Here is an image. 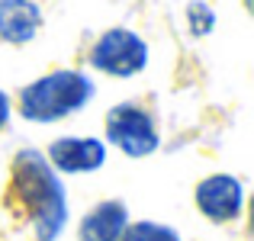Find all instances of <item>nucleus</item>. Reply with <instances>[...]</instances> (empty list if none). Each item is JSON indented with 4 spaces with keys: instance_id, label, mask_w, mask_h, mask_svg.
I'll use <instances>...</instances> for the list:
<instances>
[{
    "instance_id": "nucleus-1",
    "label": "nucleus",
    "mask_w": 254,
    "mask_h": 241,
    "mask_svg": "<svg viewBox=\"0 0 254 241\" xmlns=\"http://www.w3.org/2000/svg\"><path fill=\"white\" fill-rule=\"evenodd\" d=\"M10 180L13 196L23 206L36 241H58L71 219L62 174L52 171V164L39 148H19L10 164Z\"/></svg>"
},
{
    "instance_id": "nucleus-2",
    "label": "nucleus",
    "mask_w": 254,
    "mask_h": 241,
    "mask_svg": "<svg viewBox=\"0 0 254 241\" xmlns=\"http://www.w3.org/2000/svg\"><path fill=\"white\" fill-rule=\"evenodd\" d=\"M97 93V84L87 71L77 68H58L49 74L29 80L16 93V113L26 122L36 125H52L62 119L81 113Z\"/></svg>"
},
{
    "instance_id": "nucleus-3",
    "label": "nucleus",
    "mask_w": 254,
    "mask_h": 241,
    "mask_svg": "<svg viewBox=\"0 0 254 241\" xmlns=\"http://www.w3.org/2000/svg\"><path fill=\"white\" fill-rule=\"evenodd\" d=\"M148 42H145L142 36H138L135 29H129V26H113V29L100 32L97 42L90 45V55H87V64H90L93 71H100V74L106 77H135L142 74L145 68H148Z\"/></svg>"
},
{
    "instance_id": "nucleus-4",
    "label": "nucleus",
    "mask_w": 254,
    "mask_h": 241,
    "mask_svg": "<svg viewBox=\"0 0 254 241\" xmlns=\"http://www.w3.org/2000/svg\"><path fill=\"white\" fill-rule=\"evenodd\" d=\"M106 148L123 151L126 158H148L161 148V132L151 116V110H145L142 103H116L106 113Z\"/></svg>"
},
{
    "instance_id": "nucleus-5",
    "label": "nucleus",
    "mask_w": 254,
    "mask_h": 241,
    "mask_svg": "<svg viewBox=\"0 0 254 241\" xmlns=\"http://www.w3.org/2000/svg\"><path fill=\"white\" fill-rule=\"evenodd\" d=\"M193 203H196L199 216L216 225L238 222L245 212V180L235 174H209L196 183Z\"/></svg>"
},
{
    "instance_id": "nucleus-6",
    "label": "nucleus",
    "mask_w": 254,
    "mask_h": 241,
    "mask_svg": "<svg viewBox=\"0 0 254 241\" xmlns=\"http://www.w3.org/2000/svg\"><path fill=\"white\" fill-rule=\"evenodd\" d=\"M42 155L55 174H93L106 164L110 148L97 135H58Z\"/></svg>"
},
{
    "instance_id": "nucleus-7",
    "label": "nucleus",
    "mask_w": 254,
    "mask_h": 241,
    "mask_svg": "<svg viewBox=\"0 0 254 241\" xmlns=\"http://www.w3.org/2000/svg\"><path fill=\"white\" fill-rule=\"evenodd\" d=\"M129 222V206L123 199H103L90 206L77 222V241H119Z\"/></svg>"
},
{
    "instance_id": "nucleus-8",
    "label": "nucleus",
    "mask_w": 254,
    "mask_h": 241,
    "mask_svg": "<svg viewBox=\"0 0 254 241\" xmlns=\"http://www.w3.org/2000/svg\"><path fill=\"white\" fill-rule=\"evenodd\" d=\"M42 29V6L36 0H0V42L29 45Z\"/></svg>"
},
{
    "instance_id": "nucleus-9",
    "label": "nucleus",
    "mask_w": 254,
    "mask_h": 241,
    "mask_svg": "<svg viewBox=\"0 0 254 241\" xmlns=\"http://www.w3.org/2000/svg\"><path fill=\"white\" fill-rule=\"evenodd\" d=\"M119 241H180L177 229L164 222H151V219H142V222H129V229L123 232Z\"/></svg>"
},
{
    "instance_id": "nucleus-10",
    "label": "nucleus",
    "mask_w": 254,
    "mask_h": 241,
    "mask_svg": "<svg viewBox=\"0 0 254 241\" xmlns=\"http://www.w3.org/2000/svg\"><path fill=\"white\" fill-rule=\"evenodd\" d=\"M187 26H190V36L203 39L216 29V10H212L206 0H190L187 3Z\"/></svg>"
},
{
    "instance_id": "nucleus-11",
    "label": "nucleus",
    "mask_w": 254,
    "mask_h": 241,
    "mask_svg": "<svg viewBox=\"0 0 254 241\" xmlns=\"http://www.w3.org/2000/svg\"><path fill=\"white\" fill-rule=\"evenodd\" d=\"M10 116H13V100L6 90H0V132L10 125Z\"/></svg>"
}]
</instances>
